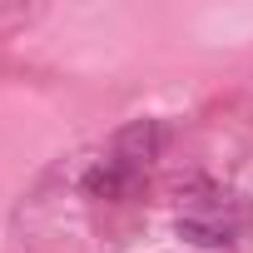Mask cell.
Masks as SVG:
<instances>
[{
    "instance_id": "obj_1",
    "label": "cell",
    "mask_w": 253,
    "mask_h": 253,
    "mask_svg": "<svg viewBox=\"0 0 253 253\" xmlns=\"http://www.w3.org/2000/svg\"><path fill=\"white\" fill-rule=\"evenodd\" d=\"M174 233H179L184 243H194V248H228V243L238 238V223H233L223 209H189V213H179Z\"/></svg>"
},
{
    "instance_id": "obj_2",
    "label": "cell",
    "mask_w": 253,
    "mask_h": 253,
    "mask_svg": "<svg viewBox=\"0 0 253 253\" xmlns=\"http://www.w3.org/2000/svg\"><path fill=\"white\" fill-rule=\"evenodd\" d=\"M164 149V129H159V119H134V124H124V129L114 134V159H124L129 169H149Z\"/></svg>"
},
{
    "instance_id": "obj_3",
    "label": "cell",
    "mask_w": 253,
    "mask_h": 253,
    "mask_svg": "<svg viewBox=\"0 0 253 253\" xmlns=\"http://www.w3.org/2000/svg\"><path fill=\"white\" fill-rule=\"evenodd\" d=\"M139 179H144L139 169H129L124 159H114V154H109V159H94V164L84 169V179H80V184H84V194H89V199H129V194L139 189Z\"/></svg>"
}]
</instances>
